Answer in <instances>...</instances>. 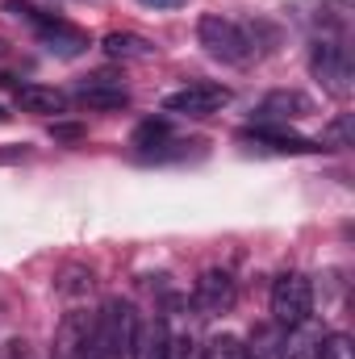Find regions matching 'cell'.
Wrapping results in <instances>:
<instances>
[{"instance_id": "7c38bea8", "label": "cell", "mask_w": 355, "mask_h": 359, "mask_svg": "<svg viewBox=\"0 0 355 359\" xmlns=\"http://www.w3.org/2000/svg\"><path fill=\"white\" fill-rule=\"evenodd\" d=\"M76 100L84 109H126L130 104V92L121 88V84H113L109 76H92V84H80Z\"/></svg>"}, {"instance_id": "7a4b0ae2", "label": "cell", "mask_w": 355, "mask_h": 359, "mask_svg": "<svg viewBox=\"0 0 355 359\" xmlns=\"http://www.w3.org/2000/svg\"><path fill=\"white\" fill-rule=\"evenodd\" d=\"M309 313H314V284H309V276H301V271L276 276V284H272V318H276V326L293 330V326L309 322Z\"/></svg>"}, {"instance_id": "4fadbf2b", "label": "cell", "mask_w": 355, "mask_h": 359, "mask_svg": "<svg viewBox=\"0 0 355 359\" xmlns=\"http://www.w3.org/2000/svg\"><path fill=\"white\" fill-rule=\"evenodd\" d=\"M243 359H284V330L272 322L251 334V343H243Z\"/></svg>"}, {"instance_id": "30bf717a", "label": "cell", "mask_w": 355, "mask_h": 359, "mask_svg": "<svg viewBox=\"0 0 355 359\" xmlns=\"http://www.w3.org/2000/svg\"><path fill=\"white\" fill-rule=\"evenodd\" d=\"M13 100H17L21 113H38V117H59V113L67 109V96H63V92L42 88V84H17Z\"/></svg>"}, {"instance_id": "277c9868", "label": "cell", "mask_w": 355, "mask_h": 359, "mask_svg": "<svg viewBox=\"0 0 355 359\" xmlns=\"http://www.w3.org/2000/svg\"><path fill=\"white\" fill-rule=\"evenodd\" d=\"M226 104H230V88L226 84H209V80L163 96V113H176V117H209V113H217Z\"/></svg>"}, {"instance_id": "6da1fadb", "label": "cell", "mask_w": 355, "mask_h": 359, "mask_svg": "<svg viewBox=\"0 0 355 359\" xmlns=\"http://www.w3.org/2000/svg\"><path fill=\"white\" fill-rule=\"evenodd\" d=\"M196 42L205 46V55L209 59H217V63H247L251 59V34L239 25V21H230V17H222V13H205L201 21H196Z\"/></svg>"}, {"instance_id": "9c48e42d", "label": "cell", "mask_w": 355, "mask_h": 359, "mask_svg": "<svg viewBox=\"0 0 355 359\" xmlns=\"http://www.w3.org/2000/svg\"><path fill=\"white\" fill-rule=\"evenodd\" d=\"M130 359H172V334L159 318H138L134 339H130Z\"/></svg>"}, {"instance_id": "8992f818", "label": "cell", "mask_w": 355, "mask_h": 359, "mask_svg": "<svg viewBox=\"0 0 355 359\" xmlns=\"http://www.w3.org/2000/svg\"><path fill=\"white\" fill-rule=\"evenodd\" d=\"M309 113H314V100L297 88L267 92L264 100H260V109H255V117H260L264 126H288V121H301V117H309Z\"/></svg>"}, {"instance_id": "52a82bcc", "label": "cell", "mask_w": 355, "mask_h": 359, "mask_svg": "<svg viewBox=\"0 0 355 359\" xmlns=\"http://www.w3.org/2000/svg\"><path fill=\"white\" fill-rule=\"evenodd\" d=\"M234 297H239L234 276L222 271V268L201 271V280H196V288H192V301H196L201 313H226V309L234 305Z\"/></svg>"}, {"instance_id": "d6986e66", "label": "cell", "mask_w": 355, "mask_h": 359, "mask_svg": "<svg viewBox=\"0 0 355 359\" xmlns=\"http://www.w3.org/2000/svg\"><path fill=\"white\" fill-rule=\"evenodd\" d=\"M142 4H147V8H180L184 0H142Z\"/></svg>"}, {"instance_id": "ac0fdd59", "label": "cell", "mask_w": 355, "mask_h": 359, "mask_svg": "<svg viewBox=\"0 0 355 359\" xmlns=\"http://www.w3.org/2000/svg\"><path fill=\"white\" fill-rule=\"evenodd\" d=\"M314 359H351V339L347 334H322Z\"/></svg>"}, {"instance_id": "8fae6325", "label": "cell", "mask_w": 355, "mask_h": 359, "mask_svg": "<svg viewBox=\"0 0 355 359\" xmlns=\"http://www.w3.org/2000/svg\"><path fill=\"white\" fill-rule=\"evenodd\" d=\"M100 46H105L109 59H121V63H147V59H155V42L142 38V34H121V29H113V34H105Z\"/></svg>"}, {"instance_id": "e0dca14e", "label": "cell", "mask_w": 355, "mask_h": 359, "mask_svg": "<svg viewBox=\"0 0 355 359\" xmlns=\"http://www.w3.org/2000/svg\"><path fill=\"white\" fill-rule=\"evenodd\" d=\"M201 359H243V339H234V334H217V339L205 343Z\"/></svg>"}, {"instance_id": "44dd1931", "label": "cell", "mask_w": 355, "mask_h": 359, "mask_svg": "<svg viewBox=\"0 0 355 359\" xmlns=\"http://www.w3.org/2000/svg\"><path fill=\"white\" fill-rule=\"evenodd\" d=\"M0 50H4V46H0Z\"/></svg>"}, {"instance_id": "ba28073f", "label": "cell", "mask_w": 355, "mask_h": 359, "mask_svg": "<svg viewBox=\"0 0 355 359\" xmlns=\"http://www.w3.org/2000/svg\"><path fill=\"white\" fill-rule=\"evenodd\" d=\"M38 42H42L51 55H59V59H76V55L88 50V34L76 29V25H67L63 17H51V21L38 29Z\"/></svg>"}, {"instance_id": "ffe728a7", "label": "cell", "mask_w": 355, "mask_h": 359, "mask_svg": "<svg viewBox=\"0 0 355 359\" xmlns=\"http://www.w3.org/2000/svg\"><path fill=\"white\" fill-rule=\"evenodd\" d=\"M8 117H13V113H8V109H0V121H8Z\"/></svg>"}, {"instance_id": "3957f363", "label": "cell", "mask_w": 355, "mask_h": 359, "mask_svg": "<svg viewBox=\"0 0 355 359\" xmlns=\"http://www.w3.org/2000/svg\"><path fill=\"white\" fill-rule=\"evenodd\" d=\"M309 72L318 76V84L330 96H339V100L351 96V55H347V46H339V42H314Z\"/></svg>"}, {"instance_id": "9a60e30c", "label": "cell", "mask_w": 355, "mask_h": 359, "mask_svg": "<svg viewBox=\"0 0 355 359\" xmlns=\"http://www.w3.org/2000/svg\"><path fill=\"white\" fill-rule=\"evenodd\" d=\"M351 130H355V117L351 113H339L326 130H322V151H343V147H351Z\"/></svg>"}, {"instance_id": "5bb4252c", "label": "cell", "mask_w": 355, "mask_h": 359, "mask_svg": "<svg viewBox=\"0 0 355 359\" xmlns=\"http://www.w3.org/2000/svg\"><path fill=\"white\" fill-rule=\"evenodd\" d=\"M318 330H309V322H301V326H293V334L284 339V359H314L318 351Z\"/></svg>"}, {"instance_id": "2e32d148", "label": "cell", "mask_w": 355, "mask_h": 359, "mask_svg": "<svg viewBox=\"0 0 355 359\" xmlns=\"http://www.w3.org/2000/svg\"><path fill=\"white\" fill-rule=\"evenodd\" d=\"M168 138H172V126H168V121H155V117L134 130V147H138V151H155V147L168 142Z\"/></svg>"}, {"instance_id": "5b68a950", "label": "cell", "mask_w": 355, "mask_h": 359, "mask_svg": "<svg viewBox=\"0 0 355 359\" xmlns=\"http://www.w3.org/2000/svg\"><path fill=\"white\" fill-rule=\"evenodd\" d=\"M243 142H251V147H260L267 155H318L322 151V142L318 138H305V134H293L288 126H255V130H243L239 134Z\"/></svg>"}]
</instances>
